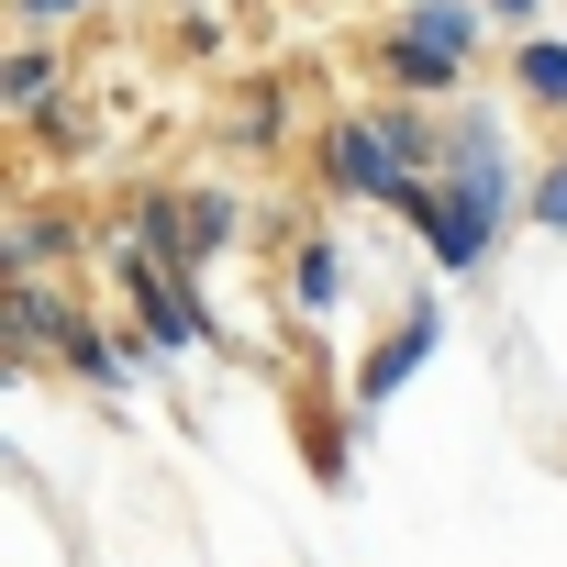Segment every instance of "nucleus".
<instances>
[{
  "instance_id": "obj_1",
  "label": "nucleus",
  "mask_w": 567,
  "mask_h": 567,
  "mask_svg": "<svg viewBox=\"0 0 567 567\" xmlns=\"http://www.w3.org/2000/svg\"><path fill=\"white\" fill-rule=\"evenodd\" d=\"M489 0H390L379 34H368V68L379 90H412V101H467L478 68H489Z\"/></svg>"
},
{
  "instance_id": "obj_2",
  "label": "nucleus",
  "mask_w": 567,
  "mask_h": 567,
  "mask_svg": "<svg viewBox=\"0 0 567 567\" xmlns=\"http://www.w3.org/2000/svg\"><path fill=\"white\" fill-rule=\"evenodd\" d=\"M523 189H534V178H478V167H434V178H412V200H401L390 223H412L423 267L445 278V290H467V278H489V256L512 245V223H523Z\"/></svg>"
},
{
  "instance_id": "obj_3",
  "label": "nucleus",
  "mask_w": 567,
  "mask_h": 567,
  "mask_svg": "<svg viewBox=\"0 0 567 567\" xmlns=\"http://www.w3.org/2000/svg\"><path fill=\"white\" fill-rule=\"evenodd\" d=\"M412 178H434V167H412V156H401V134H390V112H379V101H346V112L312 134V189H323L334 212H401V200H412Z\"/></svg>"
},
{
  "instance_id": "obj_4",
  "label": "nucleus",
  "mask_w": 567,
  "mask_h": 567,
  "mask_svg": "<svg viewBox=\"0 0 567 567\" xmlns=\"http://www.w3.org/2000/svg\"><path fill=\"white\" fill-rule=\"evenodd\" d=\"M434 346H445V290H412L401 301V323L357 357V412H379V401H401L423 368H434Z\"/></svg>"
},
{
  "instance_id": "obj_5",
  "label": "nucleus",
  "mask_w": 567,
  "mask_h": 567,
  "mask_svg": "<svg viewBox=\"0 0 567 567\" xmlns=\"http://www.w3.org/2000/svg\"><path fill=\"white\" fill-rule=\"evenodd\" d=\"M90 212H68V200H12V223H0V278H56L68 256H90Z\"/></svg>"
},
{
  "instance_id": "obj_6",
  "label": "nucleus",
  "mask_w": 567,
  "mask_h": 567,
  "mask_svg": "<svg viewBox=\"0 0 567 567\" xmlns=\"http://www.w3.org/2000/svg\"><path fill=\"white\" fill-rule=\"evenodd\" d=\"M79 323V301L56 290V278H0V334H12V379H34L56 357V334Z\"/></svg>"
},
{
  "instance_id": "obj_7",
  "label": "nucleus",
  "mask_w": 567,
  "mask_h": 567,
  "mask_svg": "<svg viewBox=\"0 0 567 567\" xmlns=\"http://www.w3.org/2000/svg\"><path fill=\"white\" fill-rule=\"evenodd\" d=\"M145 256H167V267H200V245H189V178H123V212H112Z\"/></svg>"
},
{
  "instance_id": "obj_8",
  "label": "nucleus",
  "mask_w": 567,
  "mask_h": 567,
  "mask_svg": "<svg viewBox=\"0 0 567 567\" xmlns=\"http://www.w3.org/2000/svg\"><path fill=\"white\" fill-rule=\"evenodd\" d=\"M278 301H290L301 323H334V312H346V245H334L323 223H312L290 256H278Z\"/></svg>"
},
{
  "instance_id": "obj_9",
  "label": "nucleus",
  "mask_w": 567,
  "mask_h": 567,
  "mask_svg": "<svg viewBox=\"0 0 567 567\" xmlns=\"http://www.w3.org/2000/svg\"><path fill=\"white\" fill-rule=\"evenodd\" d=\"M56 368H68L90 401H123V390H145V368H134V334H112V323H90V312L56 334Z\"/></svg>"
},
{
  "instance_id": "obj_10",
  "label": "nucleus",
  "mask_w": 567,
  "mask_h": 567,
  "mask_svg": "<svg viewBox=\"0 0 567 567\" xmlns=\"http://www.w3.org/2000/svg\"><path fill=\"white\" fill-rule=\"evenodd\" d=\"M189 245H200V267H223L234 245H256V189L245 178H189Z\"/></svg>"
},
{
  "instance_id": "obj_11",
  "label": "nucleus",
  "mask_w": 567,
  "mask_h": 567,
  "mask_svg": "<svg viewBox=\"0 0 567 567\" xmlns=\"http://www.w3.org/2000/svg\"><path fill=\"white\" fill-rule=\"evenodd\" d=\"M512 101H523L534 123H567V34H556V23L512 34Z\"/></svg>"
},
{
  "instance_id": "obj_12",
  "label": "nucleus",
  "mask_w": 567,
  "mask_h": 567,
  "mask_svg": "<svg viewBox=\"0 0 567 567\" xmlns=\"http://www.w3.org/2000/svg\"><path fill=\"white\" fill-rule=\"evenodd\" d=\"M23 134H34V156H45V167H90L112 123H101V101H90V90H56V101L23 123Z\"/></svg>"
},
{
  "instance_id": "obj_13",
  "label": "nucleus",
  "mask_w": 567,
  "mask_h": 567,
  "mask_svg": "<svg viewBox=\"0 0 567 567\" xmlns=\"http://www.w3.org/2000/svg\"><path fill=\"white\" fill-rule=\"evenodd\" d=\"M56 90H68V68H56V34H12V45H0V112H12V123H34Z\"/></svg>"
},
{
  "instance_id": "obj_14",
  "label": "nucleus",
  "mask_w": 567,
  "mask_h": 567,
  "mask_svg": "<svg viewBox=\"0 0 567 567\" xmlns=\"http://www.w3.org/2000/svg\"><path fill=\"white\" fill-rule=\"evenodd\" d=\"M234 145H245V156H278V145H290V90H278V79H267V90H245Z\"/></svg>"
},
{
  "instance_id": "obj_15",
  "label": "nucleus",
  "mask_w": 567,
  "mask_h": 567,
  "mask_svg": "<svg viewBox=\"0 0 567 567\" xmlns=\"http://www.w3.org/2000/svg\"><path fill=\"white\" fill-rule=\"evenodd\" d=\"M523 223H534V234H567V123H556V156H545L534 189H523Z\"/></svg>"
},
{
  "instance_id": "obj_16",
  "label": "nucleus",
  "mask_w": 567,
  "mask_h": 567,
  "mask_svg": "<svg viewBox=\"0 0 567 567\" xmlns=\"http://www.w3.org/2000/svg\"><path fill=\"white\" fill-rule=\"evenodd\" d=\"M101 12H112V0H12V34H79Z\"/></svg>"
},
{
  "instance_id": "obj_17",
  "label": "nucleus",
  "mask_w": 567,
  "mask_h": 567,
  "mask_svg": "<svg viewBox=\"0 0 567 567\" xmlns=\"http://www.w3.org/2000/svg\"><path fill=\"white\" fill-rule=\"evenodd\" d=\"M178 56H223V23L200 12V0H189V23H178Z\"/></svg>"
},
{
  "instance_id": "obj_18",
  "label": "nucleus",
  "mask_w": 567,
  "mask_h": 567,
  "mask_svg": "<svg viewBox=\"0 0 567 567\" xmlns=\"http://www.w3.org/2000/svg\"><path fill=\"white\" fill-rule=\"evenodd\" d=\"M489 23H501V34H534V23H545V0H489Z\"/></svg>"
}]
</instances>
